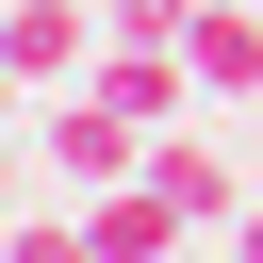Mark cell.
I'll return each instance as SVG.
<instances>
[{"label":"cell","instance_id":"7","mask_svg":"<svg viewBox=\"0 0 263 263\" xmlns=\"http://www.w3.org/2000/svg\"><path fill=\"white\" fill-rule=\"evenodd\" d=\"M197 0H99V33H181Z\"/></svg>","mask_w":263,"mask_h":263},{"label":"cell","instance_id":"8","mask_svg":"<svg viewBox=\"0 0 263 263\" xmlns=\"http://www.w3.org/2000/svg\"><path fill=\"white\" fill-rule=\"evenodd\" d=\"M16 164H33V132H0V214H16Z\"/></svg>","mask_w":263,"mask_h":263},{"label":"cell","instance_id":"5","mask_svg":"<svg viewBox=\"0 0 263 263\" xmlns=\"http://www.w3.org/2000/svg\"><path fill=\"white\" fill-rule=\"evenodd\" d=\"M181 66H197V99H263V16L247 0H197L181 16Z\"/></svg>","mask_w":263,"mask_h":263},{"label":"cell","instance_id":"6","mask_svg":"<svg viewBox=\"0 0 263 263\" xmlns=\"http://www.w3.org/2000/svg\"><path fill=\"white\" fill-rule=\"evenodd\" d=\"M16 263H99V230H82V214H33V230H16Z\"/></svg>","mask_w":263,"mask_h":263},{"label":"cell","instance_id":"4","mask_svg":"<svg viewBox=\"0 0 263 263\" xmlns=\"http://www.w3.org/2000/svg\"><path fill=\"white\" fill-rule=\"evenodd\" d=\"M148 181H164V197H181L197 230H230V214H247V164H230V148H214L197 115H181V132H148Z\"/></svg>","mask_w":263,"mask_h":263},{"label":"cell","instance_id":"1","mask_svg":"<svg viewBox=\"0 0 263 263\" xmlns=\"http://www.w3.org/2000/svg\"><path fill=\"white\" fill-rule=\"evenodd\" d=\"M33 148H49V181H66V197H99V181H132V164H148V115H132V99H99V82H49V132H33Z\"/></svg>","mask_w":263,"mask_h":263},{"label":"cell","instance_id":"10","mask_svg":"<svg viewBox=\"0 0 263 263\" xmlns=\"http://www.w3.org/2000/svg\"><path fill=\"white\" fill-rule=\"evenodd\" d=\"M16 99H33V82H16V66H0V132H16Z\"/></svg>","mask_w":263,"mask_h":263},{"label":"cell","instance_id":"3","mask_svg":"<svg viewBox=\"0 0 263 263\" xmlns=\"http://www.w3.org/2000/svg\"><path fill=\"white\" fill-rule=\"evenodd\" d=\"M0 66L16 82H82L99 66V0H0Z\"/></svg>","mask_w":263,"mask_h":263},{"label":"cell","instance_id":"9","mask_svg":"<svg viewBox=\"0 0 263 263\" xmlns=\"http://www.w3.org/2000/svg\"><path fill=\"white\" fill-rule=\"evenodd\" d=\"M230 247H247V263H263V197H247V214H230Z\"/></svg>","mask_w":263,"mask_h":263},{"label":"cell","instance_id":"2","mask_svg":"<svg viewBox=\"0 0 263 263\" xmlns=\"http://www.w3.org/2000/svg\"><path fill=\"white\" fill-rule=\"evenodd\" d=\"M82 230H99V263H181V247H214L148 164H132V181H99V197H82Z\"/></svg>","mask_w":263,"mask_h":263}]
</instances>
